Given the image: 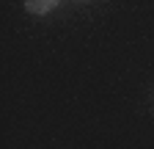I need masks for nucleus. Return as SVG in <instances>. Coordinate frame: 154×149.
Returning a JSON list of instances; mask_svg holds the SVG:
<instances>
[{"label": "nucleus", "mask_w": 154, "mask_h": 149, "mask_svg": "<svg viewBox=\"0 0 154 149\" xmlns=\"http://www.w3.org/2000/svg\"><path fill=\"white\" fill-rule=\"evenodd\" d=\"M58 6V0H25V8L30 14H47Z\"/></svg>", "instance_id": "obj_1"}]
</instances>
